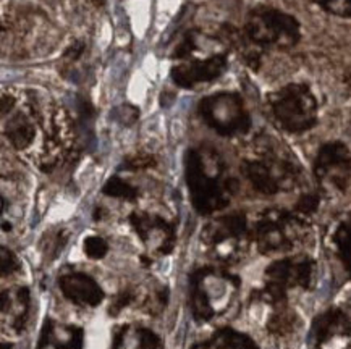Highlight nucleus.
<instances>
[{
	"mask_svg": "<svg viewBox=\"0 0 351 349\" xmlns=\"http://www.w3.org/2000/svg\"><path fill=\"white\" fill-rule=\"evenodd\" d=\"M83 51H84L83 44H75V46H71L69 51H66L65 57L70 58V60H76V58H78L81 53H83Z\"/></svg>",
	"mask_w": 351,
	"mask_h": 349,
	"instance_id": "7c9ffc66",
	"label": "nucleus"
},
{
	"mask_svg": "<svg viewBox=\"0 0 351 349\" xmlns=\"http://www.w3.org/2000/svg\"><path fill=\"white\" fill-rule=\"evenodd\" d=\"M84 349V330L76 325L57 324L51 319L44 322L38 349Z\"/></svg>",
	"mask_w": 351,
	"mask_h": 349,
	"instance_id": "2eb2a0df",
	"label": "nucleus"
},
{
	"mask_svg": "<svg viewBox=\"0 0 351 349\" xmlns=\"http://www.w3.org/2000/svg\"><path fill=\"white\" fill-rule=\"evenodd\" d=\"M202 122L225 138L241 136L251 129V115L241 96L237 92H215L197 104Z\"/></svg>",
	"mask_w": 351,
	"mask_h": 349,
	"instance_id": "6e6552de",
	"label": "nucleus"
},
{
	"mask_svg": "<svg viewBox=\"0 0 351 349\" xmlns=\"http://www.w3.org/2000/svg\"><path fill=\"white\" fill-rule=\"evenodd\" d=\"M83 249L84 254H86L89 259H93V261H101V259H104L107 256V253H109V244H107V241L102 238V236L91 235L84 240Z\"/></svg>",
	"mask_w": 351,
	"mask_h": 349,
	"instance_id": "5701e85b",
	"label": "nucleus"
},
{
	"mask_svg": "<svg viewBox=\"0 0 351 349\" xmlns=\"http://www.w3.org/2000/svg\"><path fill=\"white\" fill-rule=\"evenodd\" d=\"M253 238L245 214L235 212L219 217L204 227L201 241L214 250L215 257L222 262L238 261Z\"/></svg>",
	"mask_w": 351,
	"mask_h": 349,
	"instance_id": "1a4fd4ad",
	"label": "nucleus"
},
{
	"mask_svg": "<svg viewBox=\"0 0 351 349\" xmlns=\"http://www.w3.org/2000/svg\"><path fill=\"white\" fill-rule=\"evenodd\" d=\"M21 268V263L15 256V253L3 246L2 248V275H12L13 272H18Z\"/></svg>",
	"mask_w": 351,
	"mask_h": 349,
	"instance_id": "c85d7f7f",
	"label": "nucleus"
},
{
	"mask_svg": "<svg viewBox=\"0 0 351 349\" xmlns=\"http://www.w3.org/2000/svg\"><path fill=\"white\" fill-rule=\"evenodd\" d=\"M31 114L16 112L5 123V136L16 151H26L36 140V125L39 123V109L29 105Z\"/></svg>",
	"mask_w": 351,
	"mask_h": 349,
	"instance_id": "dca6fc26",
	"label": "nucleus"
},
{
	"mask_svg": "<svg viewBox=\"0 0 351 349\" xmlns=\"http://www.w3.org/2000/svg\"><path fill=\"white\" fill-rule=\"evenodd\" d=\"M134 110L136 109L132 105H121L115 110V118L119 120L121 125H133L138 120L139 114H133V115H128V114H132V112H134Z\"/></svg>",
	"mask_w": 351,
	"mask_h": 349,
	"instance_id": "c756f323",
	"label": "nucleus"
},
{
	"mask_svg": "<svg viewBox=\"0 0 351 349\" xmlns=\"http://www.w3.org/2000/svg\"><path fill=\"white\" fill-rule=\"evenodd\" d=\"M2 315L3 319L8 315L10 322L8 326L20 335L25 330L26 322L29 317V289L26 286H20L15 291H5L2 294Z\"/></svg>",
	"mask_w": 351,
	"mask_h": 349,
	"instance_id": "a211bd4d",
	"label": "nucleus"
},
{
	"mask_svg": "<svg viewBox=\"0 0 351 349\" xmlns=\"http://www.w3.org/2000/svg\"><path fill=\"white\" fill-rule=\"evenodd\" d=\"M136 298H138V293L133 288H127V289L120 291V293L117 294V296L114 298V301H112V304H110L109 314L110 315L120 314L123 309H127L130 304L136 301Z\"/></svg>",
	"mask_w": 351,
	"mask_h": 349,
	"instance_id": "a878e982",
	"label": "nucleus"
},
{
	"mask_svg": "<svg viewBox=\"0 0 351 349\" xmlns=\"http://www.w3.org/2000/svg\"><path fill=\"white\" fill-rule=\"evenodd\" d=\"M130 223L141 243L151 253L167 256L173 250L175 243H177V233H175L172 223L165 220L164 217L139 210L130 216Z\"/></svg>",
	"mask_w": 351,
	"mask_h": 349,
	"instance_id": "f8f14e48",
	"label": "nucleus"
},
{
	"mask_svg": "<svg viewBox=\"0 0 351 349\" xmlns=\"http://www.w3.org/2000/svg\"><path fill=\"white\" fill-rule=\"evenodd\" d=\"M271 307H272V314L269 315L267 324H265L267 332L274 335V337H280V338L295 333V330L298 328V324H300V319L298 315H296V312L291 311L287 302L271 304Z\"/></svg>",
	"mask_w": 351,
	"mask_h": 349,
	"instance_id": "aec40b11",
	"label": "nucleus"
},
{
	"mask_svg": "<svg viewBox=\"0 0 351 349\" xmlns=\"http://www.w3.org/2000/svg\"><path fill=\"white\" fill-rule=\"evenodd\" d=\"M102 192H104L106 196H109V198L130 201V203L138 199V188L130 185L128 181H125L123 178L120 177L109 178L104 188H102Z\"/></svg>",
	"mask_w": 351,
	"mask_h": 349,
	"instance_id": "4be33fe9",
	"label": "nucleus"
},
{
	"mask_svg": "<svg viewBox=\"0 0 351 349\" xmlns=\"http://www.w3.org/2000/svg\"><path fill=\"white\" fill-rule=\"evenodd\" d=\"M190 349H259L251 337L233 328H220L213 337L196 343Z\"/></svg>",
	"mask_w": 351,
	"mask_h": 349,
	"instance_id": "6ab92c4d",
	"label": "nucleus"
},
{
	"mask_svg": "<svg viewBox=\"0 0 351 349\" xmlns=\"http://www.w3.org/2000/svg\"><path fill=\"white\" fill-rule=\"evenodd\" d=\"M316 279V261L308 256L285 257L265 268V285L259 299L265 304L287 302L288 291L311 288Z\"/></svg>",
	"mask_w": 351,
	"mask_h": 349,
	"instance_id": "0eeeda50",
	"label": "nucleus"
},
{
	"mask_svg": "<svg viewBox=\"0 0 351 349\" xmlns=\"http://www.w3.org/2000/svg\"><path fill=\"white\" fill-rule=\"evenodd\" d=\"M317 3L330 15L351 18V0H317Z\"/></svg>",
	"mask_w": 351,
	"mask_h": 349,
	"instance_id": "393cba45",
	"label": "nucleus"
},
{
	"mask_svg": "<svg viewBox=\"0 0 351 349\" xmlns=\"http://www.w3.org/2000/svg\"><path fill=\"white\" fill-rule=\"evenodd\" d=\"M241 173L254 191L264 196L291 191L301 177L298 164L272 147H263L254 155L243 160Z\"/></svg>",
	"mask_w": 351,
	"mask_h": 349,
	"instance_id": "7ed1b4c3",
	"label": "nucleus"
},
{
	"mask_svg": "<svg viewBox=\"0 0 351 349\" xmlns=\"http://www.w3.org/2000/svg\"><path fill=\"white\" fill-rule=\"evenodd\" d=\"M228 68L227 55L215 53L204 60H188L175 65L172 71V79L177 86L183 89H193L197 84L210 83L217 79Z\"/></svg>",
	"mask_w": 351,
	"mask_h": 349,
	"instance_id": "ddd939ff",
	"label": "nucleus"
},
{
	"mask_svg": "<svg viewBox=\"0 0 351 349\" xmlns=\"http://www.w3.org/2000/svg\"><path fill=\"white\" fill-rule=\"evenodd\" d=\"M276 123L287 133H306L317 125V101L309 86L287 84L267 97Z\"/></svg>",
	"mask_w": 351,
	"mask_h": 349,
	"instance_id": "39448f33",
	"label": "nucleus"
},
{
	"mask_svg": "<svg viewBox=\"0 0 351 349\" xmlns=\"http://www.w3.org/2000/svg\"><path fill=\"white\" fill-rule=\"evenodd\" d=\"M247 42L256 51L291 49L300 42L301 26L295 16L272 7H258L250 12L245 23Z\"/></svg>",
	"mask_w": 351,
	"mask_h": 349,
	"instance_id": "20e7f679",
	"label": "nucleus"
},
{
	"mask_svg": "<svg viewBox=\"0 0 351 349\" xmlns=\"http://www.w3.org/2000/svg\"><path fill=\"white\" fill-rule=\"evenodd\" d=\"M110 349H165L156 332L141 325L127 324L115 330Z\"/></svg>",
	"mask_w": 351,
	"mask_h": 349,
	"instance_id": "f3484780",
	"label": "nucleus"
},
{
	"mask_svg": "<svg viewBox=\"0 0 351 349\" xmlns=\"http://www.w3.org/2000/svg\"><path fill=\"white\" fill-rule=\"evenodd\" d=\"M58 288L75 306L96 307L106 299V293L101 285L91 275L83 274V272L64 274L58 279Z\"/></svg>",
	"mask_w": 351,
	"mask_h": 349,
	"instance_id": "4468645a",
	"label": "nucleus"
},
{
	"mask_svg": "<svg viewBox=\"0 0 351 349\" xmlns=\"http://www.w3.org/2000/svg\"><path fill=\"white\" fill-rule=\"evenodd\" d=\"M169 302V289L167 288H159L152 291L151 296H147L144 301V309L147 311V314H159L165 309Z\"/></svg>",
	"mask_w": 351,
	"mask_h": 349,
	"instance_id": "b1692460",
	"label": "nucleus"
},
{
	"mask_svg": "<svg viewBox=\"0 0 351 349\" xmlns=\"http://www.w3.org/2000/svg\"><path fill=\"white\" fill-rule=\"evenodd\" d=\"M332 246L346 272L351 275V212L337 222L332 231Z\"/></svg>",
	"mask_w": 351,
	"mask_h": 349,
	"instance_id": "412c9836",
	"label": "nucleus"
},
{
	"mask_svg": "<svg viewBox=\"0 0 351 349\" xmlns=\"http://www.w3.org/2000/svg\"><path fill=\"white\" fill-rule=\"evenodd\" d=\"M156 165V159L149 154H139L130 155V157L123 162V168L130 170V172H134V170H143V168H151Z\"/></svg>",
	"mask_w": 351,
	"mask_h": 349,
	"instance_id": "bb28decb",
	"label": "nucleus"
},
{
	"mask_svg": "<svg viewBox=\"0 0 351 349\" xmlns=\"http://www.w3.org/2000/svg\"><path fill=\"white\" fill-rule=\"evenodd\" d=\"M308 220L298 212L269 209L261 214L253 228V240L259 253L276 254L291 250L304 240Z\"/></svg>",
	"mask_w": 351,
	"mask_h": 349,
	"instance_id": "423d86ee",
	"label": "nucleus"
},
{
	"mask_svg": "<svg viewBox=\"0 0 351 349\" xmlns=\"http://www.w3.org/2000/svg\"><path fill=\"white\" fill-rule=\"evenodd\" d=\"M317 207H319L317 196L316 194H306L298 201V204H296V207H295V212H298L300 216L308 218L309 216H313V214L316 212Z\"/></svg>",
	"mask_w": 351,
	"mask_h": 349,
	"instance_id": "cd10ccee",
	"label": "nucleus"
},
{
	"mask_svg": "<svg viewBox=\"0 0 351 349\" xmlns=\"http://www.w3.org/2000/svg\"><path fill=\"white\" fill-rule=\"evenodd\" d=\"M351 343V315L330 307L313 320L308 333L309 349H341Z\"/></svg>",
	"mask_w": 351,
	"mask_h": 349,
	"instance_id": "9b49d317",
	"label": "nucleus"
},
{
	"mask_svg": "<svg viewBox=\"0 0 351 349\" xmlns=\"http://www.w3.org/2000/svg\"><path fill=\"white\" fill-rule=\"evenodd\" d=\"M184 178L193 207L199 216H213L230 204L237 180L214 149L193 147L184 155Z\"/></svg>",
	"mask_w": 351,
	"mask_h": 349,
	"instance_id": "f257e3e1",
	"label": "nucleus"
},
{
	"mask_svg": "<svg viewBox=\"0 0 351 349\" xmlns=\"http://www.w3.org/2000/svg\"><path fill=\"white\" fill-rule=\"evenodd\" d=\"M314 177L326 194H343L351 188V151L340 141L326 142L314 160Z\"/></svg>",
	"mask_w": 351,
	"mask_h": 349,
	"instance_id": "9d476101",
	"label": "nucleus"
},
{
	"mask_svg": "<svg viewBox=\"0 0 351 349\" xmlns=\"http://www.w3.org/2000/svg\"><path fill=\"white\" fill-rule=\"evenodd\" d=\"M188 286L193 319L206 324L230 307L240 288V279L220 267L206 266L191 272Z\"/></svg>",
	"mask_w": 351,
	"mask_h": 349,
	"instance_id": "f03ea898",
	"label": "nucleus"
}]
</instances>
